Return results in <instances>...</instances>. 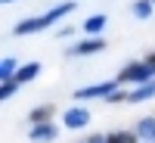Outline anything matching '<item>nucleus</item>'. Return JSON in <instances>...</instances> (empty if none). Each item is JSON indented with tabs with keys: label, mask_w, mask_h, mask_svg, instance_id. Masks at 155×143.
Returning a JSON list of instances; mask_svg holds the SVG:
<instances>
[{
	"label": "nucleus",
	"mask_w": 155,
	"mask_h": 143,
	"mask_svg": "<svg viewBox=\"0 0 155 143\" xmlns=\"http://www.w3.org/2000/svg\"><path fill=\"white\" fill-rule=\"evenodd\" d=\"M74 9V3H59L56 9H50V12H44V16H37V19H25V22H19L16 28V34H34V31H44L47 25H53V22H59L65 12H71Z\"/></svg>",
	"instance_id": "1"
},
{
	"label": "nucleus",
	"mask_w": 155,
	"mask_h": 143,
	"mask_svg": "<svg viewBox=\"0 0 155 143\" xmlns=\"http://www.w3.org/2000/svg\"><path fill=\"white\" fill-rule=\"evenodd\" d=\"M149 78H155V62H137V66H127L121 75H118V81H149Z\"/></svg>",
	"instance_id": "2"
},
{
	"label": "nucleus",
	"mask_w": 155,
	"mask_h": 143,
	"mask_svg": "<svg viewBox=\"0 0 155 143\" xmlns=\"http://www.w3.org/2000/svg\"><path fill=\"white\" fill-rule=\"evenodd\" d=\"M115 90V81H102V84H93V87H81L78 90V100H96V97H109Z\"/></svg>",
	"instance_id": "3"
},
{
	"label": "nucleus",
	"mask_w": 155,
	"mask_h": 143,
	"mask_svg": "<svg viewBox=\"0 0 155 143\" xmlns=\"http://www.w3.org/2000/svg\"><path fill=\"white\" fill-rule=\"evenodd\" d=\"M87 124H90V112L87 109L74 106V109L65 112V128H68V131H78V128H87Z\"/></svg>",
	"instance_id": "4"
},
{
	"label": "nucleus",
	"mask_w": 155,
	"mask_h": 143,
	"mask_svg": "<svg viewBox=\"0 0 155 143\" xmlns=\"http://www.w3.org/2000/svg\"><path fill=\"white\" fill-rule=\"evenodd\" d=\"M53 137H56V128L50 124V121H41V124L31 128V140H34V143H50Z\"/></svg>",
	"instance_id": "5"
},
{
	"label": "nucleus",
	"mask_w": 155,
	"mask_h": 143,
	"mask_svg": "<svg viewBox=\"0 0 155 143\" xmlns=\"http://www.w3.org/2000/svg\"><path fill=\"white\" fill-rule=\"evenodd\" d=\"M149 97H155V78H149V81H143V87H137L130 97V103H143V100H149Z\"/></svg>",
	"instance_id": "6"
},
{
	"label": "nucleus",
	"mask_w": 155,
	"mask_h": 143,
	"mask_svg": "<svg viewBox=\"0 0 155 143\" xmlns=\"http://www.w3.org/2000/svg\"><path fill=\"white\" fill-rule=\"evenodd\" d=\"M102 47H106V41H99V37H90V41L71 47V53H74V56H84V53H96V50H102Z\"/></svg>",
	"instance_id": "7"
},
{
	"label": "nucleus",
	"mask_w": 155,
	"mask_h": 143,
	"mask_svg": "<svg viewBox=\"0 0 155 143\" xmlns=\"http://www.w3.org/2000/svg\"><path fill=\"white\" fill-rule=\"evenodd\" d=\"M137 137L155 143V118H143V121H140V124H137Z\"/></svg>",
	"instance_id": "8"
},
{
	"label": "nucleus",
	"mask_w": 155,
	"mask_h": 143,
	"mask_svg": "<svg viewBox=\"0 0 155 143\" xmlns=\"http://www.w3.org/2000/svg\"><path fill=\"white\" fill-rule=\"evenodd\" d=\"M102 28H106V16H102V12H99V16H90L84 22V31H90V34H99Z\"/></svg>",
	"instance_id": "9"
},
{
	"label": "nucleus",
	"mask_w": 155,
	"mask_h": 143,
	"mask_svg": "<svg viewBox=\"0 0 155 143\" xmlns=\"http://www.w3.org/2000/svg\"><path fill=\"white\" fill-rule=\"evenodd\" d=\"M37 72H41V66H37V62H28L25 69L16 72V81H19V84H22V81H31V78H37Z\"/></svg>",
	"instance_id": "10"
},
{
	"label": "nucleus",
	"mask_w": 155,
	"mask_h": 143,
	"mask_svg": "<svg viewBox=\"0 0 155 143\" xmlns=\"http://www.w3.org/2000/svg\"><path fill=\"white\" fill-rule=\"evenodd\" d=\"M16 72H19V69H16V59H9V56H6L3 62H0V81H6V78H16Z\"/></svg>",
	"instance_id": "11"
},
{
	"label": "nucleus",
	"mask_w": 155,
	"mask_h": 143,
	"mask_svg": "<svg viewBox=\"0 0 155 143\" xmlns=\"http://www.w3.org/2000/svg\"><path fill=\"white\" fill-rule=\"evenodd\" d=\"M134 16L137 19H149L152 16V0H137L134 3Z\"/></svg>",
	"instance_id": "12"
},
{
	"label": "nucleus",
	"mask_w": 155,
	"mask_h": 143,
	"mask_svg": "<svg viewBox=\"0 0 155 143\" xmlns=\"http://www.w3.org/2000/svg\"><path fill=\"white\" fill-rule=\"evenodd\" d=\"M50 115H53V109H50V106H37V109L31 112V121H34V124H41V121H50Z\"/></svg>",
	"instance_id": "13"
},
{
	"label": "nucleus",
	"mask_w": 155,
	"mask_h": 143,
	"mask_svg": "<svg viewBox=\"0 0 155 143\" xmlns=\"http://www.w3.org/2000/svg\"><path fill=\"white\" fill-rule=\"evenodd\" d=\"M106 140H109V143H137V137H134V134H127V131H118V134H109Z\"/></svg>",
	"instance_id": "14"
},
{
	"label": "nucleus",
	"mask_w": 155,
	"mask_h": 143,
	"mask_svg": "<svg viewBox=\"0 0 155 143\" xmlns=\"http://www.w3.org/2000/svg\"><path fill=\"white\" fill-rule=\"evenodd\" d=\"M16 87H19V81H16V78H6V81H3V87H0V97H3V100H6V97H12V90H16Z\"/></svg>",
	"instance_id": "15"
},
{
	"label": "nucleus",
	"mask_w": 155,
	"mask_h": 143,
	"mask_svg": "<svg viewBox=\"0 0 155 143\" xmlns=\"http://www.w3.org/2000/svg\"><path fill=\"white\" fill-rule=\"evenodd\" d=\"M87 143H109V140H106V137H90Z\"/></svg>",
	"instance_id": "16"
},
{
	"label": "nucleus",
	"mask_w": 155,
	"mask_h": 143,
	"mask_svg": "<svg viewBox=\"0 0 155 143\" xmlns=\"http://www.w3.org/2000/svg\"><path fill=\"white\" fill-rule=\"evenodd\" d=\"M149 62H155V53H152V56H149Z\"/></svg>",
	"instance_id": "17"
},
{
	"label": "nucleus",
	"mask_w": 155,
	"mask_h": 143,
	"mask_svg": "<svg viewBox=\"0 0 155 143\" xmlns=\"http://www.w3.org/2000/svg\"><path fill=\"white\" fill-rule=\"evenodd\" d=\"M3 3H9V0H3Z\"/></svg>",
	"instance_id": "18"
},
{
	"label": "nucleus",
	"mask_w": 155,
	"mask_h": 143,
	"mask_svg": "<svg viewBox=\"0 0 155 143\" xmlns=\"http://www.w3.org/2000/svg\"><path fill=\"white\" fill-rule=\"evenodd\" d=\"M152 3H155V0H152Z\"/></svg>",
	"instance_id": "19"
}]
</instances>
